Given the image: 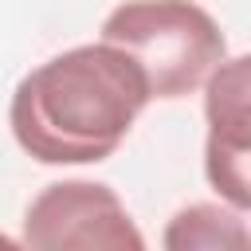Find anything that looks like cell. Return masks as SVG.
I'll return each instance as SVG.
<instances>
[{
  "label": "cell",
  "instance_id": "6da1fadb",
  "mask_svg": "<svg viewBox=\"0 0 251 251\" xmlns=\"http://www.w3.org/2000/svg\"><path fill=\"white\" fill-rule=\"evenodd\" d=\"M145 102L149 82L137 59L102 39L24 75L8 122L27 157L43 165H90L126 141Z\"/></svg>",
  "mask_w": 251,
  "mask_h": 251
},
{
  "label": "cell",
  "instance_id": "7a4b0ae2",
  "mask_svg": "<svg viewBox=\"0 0 251 251\" xmlns=\"http://www.w3.org/2000/svg\"><path fill=\"white\" fill-rule=\"evenodd\" d=\"M102 39L137 59L149 98H184L227 59L220 24L192 0H126L102 20Z\"/></svg>",
  "mask_w": 251,
  "mask_h": 251
},
{
  "label": "cell",
  "instance_id": "3957f363",
  "mask_svg": "<svg viewBox=\"0 0 251 251\" xmlns=\"http://www.w3.org/2000/svg\"><path fill=\"white\" fill-rule=\"evenodd\" d=\"M24 243L35 251H141L145 239L133 227L110 184L59 180L47 184L24 216Z\"/></svg>",
  "mask_w": 251,
  "mask_h": 251
},
{
  "label": "cell",
  "instance_id": "277c9868",
  "mask_svg": "<svg viewBox=\"0 0 251 251\" xmlns=\"http://www.w3.org/2000/svg\"><path fill=\"white\" fill-rule=\"evenodd\" d=\"M247 94H251V59L235 55L212 67L208 75V149H204V173L212 188L231 204L247 208L251 204V114H247Z\"/></svg>",
  "mask_w": 251,
  "mask_h": 251
},
{
  "label": "cell",
  "instance_id": "5b68a950",
  "mask_svg": "<svg viewBox=\"0 0 251 251\" xmlns=\"http://www.w3.org/2000/svg\"><path fill=\"white\" fill-rule=\"evenodd\" d=\"M247 224L235 212L220 208V204H192L184 212L173 216L169 231H165V247L169 251H224V247H247Z\"/></svg>",
  "mask_w": 251,
  "mask_h": 251
}]
</instances>
